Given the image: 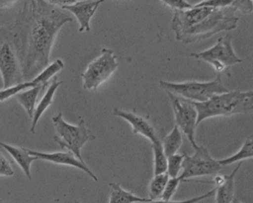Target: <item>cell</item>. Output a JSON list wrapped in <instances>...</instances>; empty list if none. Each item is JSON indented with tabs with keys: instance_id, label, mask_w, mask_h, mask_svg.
I'll use <instances>...</instances> for the list:
<instances>
[{
	"instance_id": "cell-1",
	"label": "cell",
	"mask_w": 253,
	"mask_h": 203,
	"mask_svg": "<svg viewBox=\"0 0 253 203\" xmlns=\"http://www.w3.org/2000/svg\"><path fill=\"white\" fill-rule=\"evenodd\" d=\"M73 21L67 11L51 1H24L15 22L9 26L24 81H32L49 65L58 34L66 23Z\"/></svg>"
},
{
	"instance_id": "cell-2",
	"label": "cell",
	"mask_w": 253,
	"mask_h": 203,
	"mask_svg": "<svg viewBox=\"0 0 253 203\" xmlns=\"http://www.w3.org/2000/svg\"><path fill=\"white\" fill-rule=\"evenodd\" d=\"M253 91H229L212 96L206 102L192 101L197 111V125L209 118L250 113L253 110Z\"/></svg>"
},
{
	"instance_id": "cell-3",
	"label": "cell",
	"mask_w": 253,
	"mask_h": 203,
	"mask_svg": "<svg viewBox=\"0 0 253 203\" xmlns=\"http://www.w3.org/2000/svg\"><path fill=\"white\" fill-rule=\"evenodd\" d=\"M234 7L213 8L209 14L203 17L196 25L179 38L178 41L185 44L198 43L211 38L224 31L234 30L239 22Z\"/></svg>"
},
{
	"instance_id": "cell-4",
	"label": "cell",
	"mask_w": 253,
	"mask_h": 203,
	"mask_svg": "<svg viewBox=\"0 0 253 203\" xmlns=\"http://www.w3.org/2000/svg\"><path fill=\"white\" fill-rule=\"evenodd\" d=\"M56 135L53 139L62 149H67L81 162H84L82 156V149L87 142L95 140L96 136L87 129L85 121L79 118L77 125H72L63 119V114L55 115L52 118Z\"/></svg>"
},
{
	"instance_id": "cell-5",
	"label": "cell",
	"mask_w": 253,
	"mask_h": 203,
	"mask_svg": "<svg viewBox=\"0 0 253 203\" xmlns=\"http://www.w3.org/2000/svg\"><path fill=\"white\" fill-rule=\"evenodd\" d=\"M159 85L166 92L197 103L206 102L212 96L229 91L222 81L220 74H217L214 80L206 82L191 81L176 83L160 81Z\"/></svg>"
},
{
	"instance_id": "cell-6",
	"label": "cell",
	"mask_w": 253,
	"mask_h": 203,
	"mask_svg": "<svg viewBox=\"0 0 253 203\" xmlns=\"http://www.w3.org/2000/svg\"><path fill=\"white\" fill-rule=\"evenodd\" d=\"M0 73L3 89L25 82L13 35L9 26L0 27Z\"/></svg>"
},
{
	"instance_id": "cell-7",
	"label": "cell",
	"mask_w": 253,
	"mask_h": 203,
	"mask_svg": "<svg viewBox=\"0 0 253 203\" xmlns=\"http://www.w3.org/2000/svg\"><path fill=\"white\" fill-rule=\"evenodd\" d=\"M118 67L114 52L110 48H102L100 54L87 65L81 75L83 88L87 91H96L114 74Z\"/></svg>"
},
{
	"instance_id": "cell-8",
	"label": "cell",
	"mask_w": 253,
	"mask_h": 203,
	"mask_svg": "<svg viewBox=\"0 0 253 203\" xmlns=\"http://www.w3.org/2000/svg\"><path fill=\"white\" fill-rule=\"evenodd\" d=\"M222 167L218 161L213 159L205 146H199L192 156L185 154L182 171L179 175L181 182L206 176L217 175Z\"/></svg>"
},
{
	"instance_id": "cell-9",
	"label": "cell",
	"mask_w": 253,
	"mask_h": 203,
	"mask_svg": "<svg viewBox=\"0 0 253 203\" xmlns=\"http://www.w3.org/2000/svg\"><path fill=\"white\" fill-rule=\"evenodd\" d=\"M191 56L197 60L210 63L218 74L225 71L230 66L243 62L234 51L230 34L218 38L215 44L208 50L192 53Z\"/></svg>"
},
{
	"instance_id": "cell-10",
	"label": "cell",
	"mask_w": 253,
	"mask_h": 203,
	"mask_svg": "<svg viewBox=\"0 0 253 203\" xmlns=\"http://www.w3.org/2000/svg\"><path fill=\"white\" fill-rule=\"evenodd\" d=\"M174 114L176 125L196 150L199 146L196 143V132L197 127L198 114L196 107L192 101L180 98L169 92H167Z\"/></svg>"
},
{
	"instance_id": "cell-11",
	"label": "cell",
	"mask_w": 253,
	"mask_h": 203,
	"mask_svg": "<svg viewBox=\"0 0 253 203\" xmlns=\"http://www.w3.org/2000/svg\"><path fill=\"white\" fill-rule=\"evenodd\" d=\"M64 10L69 11L76 16L79 22V32H90V20L99 5L104 1H51Z\"/></svg>"
},
{
	"instance_id": "cell-12",
	"label": "cell",
	"mask_w": 253,
	"mask_h": 203,
	"mask_svg": "<svg viewBox=\"0 0 253 203\" xmlns=\"http://www.w3.org/2000/svg\"><path fill=\"white\" fill-rule=\"evenodd\" d=\"M28 153L31 156L36 157L38 160L45 161V162H50V163H56L59 165L70 166V167H76L79 170H83L87 175L92 178L94 181H98L97 176L90 170L85 162H81L73 155L72 152H57L47 153V152H38V151L31 150L27 149Z\"/></svg>"
},
{
	"instance_id": "cell-13",
	"label": "cell",
	"mask_w": 253,
	"mask_h": 203,
	"mask_svg": "<svg viewBox=\"0 0 253 203\" xmlns=\"http://www.w3.org/2000/svg\"><path fill=\"white\" fill-rule=\"evenodd\" d=\"M113 115L122 118L130 124L134 135H141L148 139L151 143L159 140L160 138L153 125L147 118L131 111L114 108Z\"/></svg>"
},
{
	"instance_id": "cell-14",
	"label": "cell",
	"mask_w": 253,
	"mask_h": 203,
	"mask_svg": "<svg viewBox=\"0 0 253 203\" xmlns=\"http://www.w3.org/2000/svg\"><path fill=\"white\" fill-rule=\"evenodd\" d=\"M0 146H2L12 156V159L18 163V165L22 168L24 174L29 180H32V164L38 159L29 155L26 148L18 147L2 142H0Z\"/></svg>"
},
{
	"instance_id": "cell-15",
	"label": "cell",
	"mask_w": 253,
	"mask_h": 203,
	"mask_svg": "<svg viewBox=\"0 0 253 203\" xmlns=\"http://www.w3.org/2000/svg\"><path fill=\"white\" fill-rule=\"evenodd\" d=\"M242 164L240 162L229 175H225L224 181L214 187L216 203H232L235 194V177Z\"/></svg>"
},
{
	"instance_id": "cell-16",
	"label": "cell",
	"mask_w": 253,
	"mask_h": 203,
	"mask_svg": "<svg viewBox=\"0 0 253 203\" xmlns=\"http://www.w3.org/2000/svg\"><path fill=\"white\" fill-rule=\"evenodd\" d=\"M63 84V81H59L57 77L53 78L51 84H49L44 95L43 96V98L39 101L38 106L35 107L33 117H32V125H31V129H30L32 134L35 133V129H36L37 125H38L40 118H42V116L43 115V113L46 111L49 106L53 104L55 93H56V90L58 89L60 84Z\"/></svg>"
},
{
	"instance_id": "cell-17",
	"label": "cell",
	"mask_w": 253,
	"mask_h": 203,
	"mask_svg": "<svg viewBox=\"0 0 253 203\" xmlns=\"http://www.w3.org/2000/svg\"><path fill=\"white\" fill-rule=\"evenodd\" d=\"M110 191L108 203H145L151 201L148 198L138 197L123 188L120 183H109Z\"/></svg>"
},
{
	"instance_id": "cell-18",
	"label": "cell",
	"mask_w": 253,
	"mask_h": 203,
	"mask_svg": "<svg viewBox=\"0 0 253 203\" xmlns=\"http://www.w3.org/2000/svg\"><path fill=\"white\" fill-rule=\"evenodd\" d=\"M48 84H39V85L35 86L33 88L25 90V91L18 93V94L15 95L17 101L26 111L27 114H28L30 118H32V117H33L37 100H38L40 92L42 90L44 89Z\"/></svg>"
},
{
	"instance_id": "cell-19",
	"label": "cell",
	"mask_w": 253,
	"mask_h": 203,
	"mask_svg": "<svg viewBox=\"0 0 253 203\" xmlns=\"http://www.w3.org/2000/svg\"><path fill=\"white\" fill-rule=\"evenodd\" d=\"M164 150L168 157L177 153L183 145V133L180 129L174 125V127L168 135H165L163 141H161Z\"/></svg>"
},
{
	"instance_id": "cell-20",
	"label": "cell",
	"mask_w": 253,
	"mask_h": 203,
	"mask_svg": "<svg viewBox=\"0 0 253 203\" xmlns=\"http://www.w3.org/2000/svg\"><path fill=\"white\" fill-rule=\"evenodd\" d=\"M253 157V143L252 138H248L246 139L243 146L240 148L238 152H236L233 156L230 157L226 158V159H220L218 161L220 166H229L231 165L233 163H237V162H243L247 159H252Z\"/></svg>"
},
{
	"instance_id": "cell-21",
	"label": "cell",
	"mask_w": 253,
	"mask_h": 203,
	"mask_svg": "<svg viewBox=\"0 0 253 203\" xmlns=\"http://www.w3.org/2000/svg\"><path fill=\"white\" fill-rule=\"evenodd\" d=\"M151 149L153 152L154 175L167 173L168 156L164 150L161 139L151 143Z\"/></svg>"
},
{
	"instance_id": "cell-22",
	"label": "cell",
	"mask_w": 253,
	"mask_h": 203,
	"mask_svg": "<svg viewBox=\"0 0 253 203\" xmlns=\"http://www.w3.org/2000/svg\"><path fill=\"white\" fill-rule=\"evenodd\" d=\"M169 177L168 173H164L158 175H154L151 179L148 187V197L151 201L160 200L161 195L165 190L167 183L169 180Z\"/></svg>"
},
{
	"instance_id": "cell-23",
	"label": "cell",
	"mask_w": 253,
	"mask_h": 203,
	"mask_svg": "<svg viewBox=\"0 0 253 203\" xmlns=\"http://www.w3.org/2000/svg\"><path fill=\"white\" fill-rule=\"evenodd\" d=\"M64 66L65 64L63 60L57 59L51 64L48 65L42 73H39L34 80H32V81L36 86L39 85V84H49L48 81L53 78L58 72L63 70Z\"/></svg>"
},
{
	"instance_id": "cell-24",
	"label": "cell",
	"mask_w": 253,
	"mask_h": 203,
	"mask_svg": "<svg viewBox=\"0 0 253 203\" xmlns=\"http://www.w3.org/2000/svg\"><path fill=\"white\" fill-rule=\"evenodd\" d=\"M185 154H175L173 156L168 157V167L167 173L169 178H175L179 177V173L182 171L183 159Z\"/></svg>"
},
{
	"instance_id": "cell-25",
	"label": "cell",
	"mask_w": 253,
	"mask_h": 203,
	"mask_svg": "<svg viewBox=\"0 0 253 203\" xmlns=\"http://www.w3.org/2000/svg\"><path fill=\"white\" fill-rule=\"evenodd\" d=\"M35 84L32 81H25L21 84L11 86L9 88H5L0 91V102L6 101L12 98L13 96L16 95L18 93L22 92L28 88H32L35 87Z\"/></svg>"
},
{
	"instance_id": "cell-26",
	"label": "cell",
	"mask_w": 253,
	"mask_h": 203,
	"mask_svg": "<svg viewBox=\"0 0 253 203\" xmlns=\"http://www.w3.org/2000/svg\"><path fill=\"white\" fill-rule=\"evenodd\" d=\"M182 183L179 180V177H175V178H169L167 183L166 187L164 190L162 195H161L160 200H171L173 198V196L176 194L179 188L180 183Z\"/></svg>"
},
{
	"instance_id": "cell-27",
	"label": "cell",
	"mask_w": 253,
	"mask_h": 203,
	"mask_svg": "<svg viewBox=\"0 0 253 203\" xmlns=\"http://www.w3.org/2000/svg\"><path fill=\"white\" fill-rule=\"evenodd\" d=\"M214 194V189L207 192L203 195L199 196V197H193V198L188 199V200H181V201H173V200H157L153 201L148 202L145 203H200L202 200H206V199L210 198L213 197Z\"/></svg>"
},
{
	"instance_id": "cell-28",
	"label": "cell",
	"mask_w": 253,
	"mask_h": 203,
	"mask_svg": "<svg viewBox=\"0 0 253 203\" xmlns=\"http://www.w3.org/2000/svg\"><path fill=\"white\" fill-rule=\"evenodd\" d=\"M232 0H209L202 1L199 3L192 5L195 7H209V8H219L231 5Z\"/></svg>"
},
{
	"instance_id": "cell-29",
	"label": "cell",
	"mask_w": 253,
	"mask_h": 203,
	"mask_svg": "<svg viewBox=\"0 0 253 203\" xmlns=\"http://www.w3.org/2000/svg\"><path fill=\"white\" fill-rule=\"evenodd\" d=\"M231 6L235 8L236 11H239L242 14L247 15V14H251L253 12V1L249 0H236L233 1Z\"/></svg>"
},
{
	"instance_id": "cell-30",
	"label": "cell",
	"mask_w": 253,
	"mask_h": 203,
	"mask_svg": "<svg viewBox=\"0 0 253 203\" xmlns=\"http://www.w3.org/2000/svg\"><path fill=\"white\" fill-rule=\"evenodd\" d=\"M15 171L9 161L0 152V177H12Z\"/></svg>"
},
{
	"instance_id": "cell-31",
	"label": "cell",
	"mask_w": 253,
	"mask_h": 203,
	"mask_svg": "<svg viewBox=\"0 0 253 203\" xmlns=\"http://www.w3.org/2000/svg\"><path fill=\"white\" fill-rule=\"evenodd\" d=\"M161 3L163 4L168 8L173 9L175 11H184L190 9L192 7V4L186 1H181V0H176V1H162Z\"/></svg>"
},
{
	"instance_id": "cell-32",
	"label": "cell",
	"mask_w": 253,
	"mask_h": 203,
	"mask_svg": "<svg viewBox=\"0 0 253 203\" xmlns=\"http://www.w3.org/2000/svg\"><path fill=\"white\" fill-rule=\"evenodd\" d=\"M17 2H18L17 1H0V8H10V7L13 6Z\"/></svg>"
},
{
	"instance_id": "cell-33",
	"label": "cell",
	"mask_w": 253,
	"mask_h": 203,
	"mask_svg": "<svg viewBox=\"0 0 253 203\" xmlns=\"http://www.w3.org/2000/svg\"><path fill=\"white\" fill-rule=\"evenodd\" d=\"M232 203H242V202L240 201V200H239L238 199L234 198V200H233V202H232Z\"/></svg>"
},
{
	"instance_id": "cell-34",
	"label": "cell",
	"mask_w": 253,
	"mask_h": 203,
	"mask_svg": "<svg viewBox=\"0 0 253 203\" xmlns=\"http://www.w3.org/2000/svg\"><path fill=\"white\" fill-rule=\"evenodd\" d=\"M0 203H7V202L4 201L3 200H1V199H0Z\"/></svg>"
},
{
	"instance_id": "cell-35",
	"label": "cell",
	"mask_w": 253,
	"mask_h": 203,
	"mask_svg": "<svg viewBox=\"0 0 253 203\" xmlns=\"http://www.w3.org/2000/svg\"><path fill=\"white\" fill-rule=\"evenodd\" d=\"M76 203H79V202H78V201H76Z\"/></svg>"
}]
</instances>
